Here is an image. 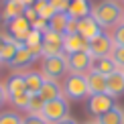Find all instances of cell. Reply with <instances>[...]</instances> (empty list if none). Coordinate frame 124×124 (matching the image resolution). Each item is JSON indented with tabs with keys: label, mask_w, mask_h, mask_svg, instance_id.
Masks as SVG:
<instances>
[{
	"label": "cell",
	"mask_w": 124,
	"mask_h": 124,
	"mask_svg": "<svg viewBox=\"0 0 124 124\" xmlns=\"http://www.w3.org/2000/svg\"><path fill=\"white\" fill-rule=\"evenodd\" d=\"M87 45H90V41L84 39L79 33L65 35L63 37V53L71 55V53H79V51H87Z\"/></svg>",
	"instance_id": "obj_10"
},
{
	"label": "cell",
	"mask_w": 124,
	"mask_h": 124,
	"mask_svg": "<svg viewBox=\"0 0 124 124\" xmlns=\"http://www.w3.org/2000/svg\"><path fill=\"white\" fill-rule=\"evenodd\" d=\"M61 87H63V98H67V100H84L85 96H90L87 79L85 75L79 73H69Z\"/></svg>",
	"instance_id": "obj_3"
},
{
	"label": "cell",
	"mask_w": 124,
	"mask_h": 124,
	"mask_svg": "<svg viewBox=\"0 0 124 124\" xmlns=\"http://www.w3.org/2000/svg\"><path fill=\"white\" fill-rule=\"evenodd\" d=\"M43 106H45V100L39 94L31 96L29 106H27V114H41V112H43Z\"/></svg>",
	"instance_id": "obj_26"
},
{
	"label": "cell",
	"mask_w": 124,
	"mask_h": 124,
	"mask_svg": "<svg viewBox=\"0 0 124 124\" xmlns=\"http://www.w3.org/2000/svg\"><path fill=\"white\" fill-rule=\"evenodd\" d=\"M0 124H23V118L16 112H0Z\"/></svg>",
	"instance_id": "obj_27"
},
{
	"label": "cell",
	"mask_w": 124,
	"mask_h": 124,
	"mask_svg": "<svg viewBox=\"0 0 124 124\" xmlns=\"http://www.w3.org/2000/svg\"><path fill=\"white\" fill-rule=\"evenodd\" d=\"M67 63H69V71L71 73L85 75L87 71L94 67V57H92L87 51H79V53L67 55Z\"/></svg>",
	"instance_id": "obj_6"
},
{
	"label": "cell",
	"mask_w": 124,
	"mask_h": 124,
	"mask_svg": "<svg viewBox=\"0 0 124 124\" xmlns=\"http://www.w3.org/2000/svg\"><path fill=\"white\" fill-rule=\"evenodd\" d=\"M6 27H8V31H10V35H12V39L18 41V43H24V39H27L29 33L33 31V29H31V23H29L24 16H16V18L8 20Z\"/></svg>",
	"instance_id": "obj_9"
},
{
	"label": "cell",
	"mask_w": 124,
	"mask_h": 124,
	"mask_svg": "<svg viewBox=\"0 0 124 124\" xmlns=\"http://www.w3.org/2000/svg\"><path fill=\"white\" fill-rule=\"evenodd\" d=\"M31 29H33V31H39V33H45V31H49V20L37 18L33 24H31Z\"/></svg>",
	"instance_id": "obj_33"
},
{
	"label": "cell",
	"mask_w": 124,
	"mask_h": 124,
	"mask_svg": "<svg viewBox=\"0 0 124 124\" xmlns=\"http://www.w3.org/2000/svg\"><path fill=\"white\" fill-rule=\"evenodd\" d=\"M33 8L37 10L39 18H45V20H49V18H53V16H55V8L51 6V2H49V0H37Z\"/></svg>",
	"instance_id": "obj_24"
},
{
	"label": "cell",
	"mask_w": 124,
	"mask_h": 124,
	"mask_svg": "<svg viewBox=\"0 0 124 124\" xmlns=\"http://www.w3.org/2000/svg\"><path fill=\"white\" fill-rule=\"evenodd\" d=\"M77 33H79L84 39L92 41L94 37H98V35L102 33V27H100V24H98L92 16H85V18H79V20H77Z\"/></svg>",
	"instance_id": "obj_12"
},
{
	"label": "cell",
	"mask_w": 124,
	"mask_h": 124,
	"mask_svg": "<svg viewBox=\"0 0 124 124\" xmlns=\"http://www.w3.org/2000/svg\"><path fill=\"white\" fill-rule=\"evenodd\" d=\"M23 124H49L41 114H27L23 116Z\"/></svg>",
	"instance_id": "obj_31"
},
{
	"label": "cell",
	"mask_w": 124,
	"mask_h": 124,
	"mask_svg": "<svg viewBox=\"0 0 124 124\" xmlns=\"http://www.w3.org/2000/svg\"><path fill=\"white\" fill-rule=\"evenodd\" d=\"M43 81H45L43 73H39V71H24V84H27V92L31 96H35V94L41 92Z\"/></svg>",
	"instance_id": "obj_18"
},
{
	"label": "cell",
	"mask_w": 124,
	"mask_h": 124,
	"mask_svg": "<svg viewBox=\"0 0 124 124\" xmlns=\"http://www.w3.org/2000/svg\"><path fill=\"white\" fill-rule=\"evenodd\" d=\"M12 41V37H8V35H4V33H0V51H2L6 45Z\"/></svg>",
	"instance_id": "obj_37"
},
{
	"label": "cell",
	"mask_w": 124,
	"mask_h": 124,
	"mask_svg": "<svg viewBox=\"0 0 124 124\" xmlns=\"http://www.w3.org/2000/svg\"><path fill=\"white\" fill-rule=\"evenodd\" d=\"M92 18L100 24L102 29H114L124 20V10L116 0H104V2L92 6Z\"/></svg>",
	"instance_id": "obj_1"
},
{
	"label": "cell",
	"mask_w": 124,
	"mask_h": 124,
	"mask_svg": "<svg viewBox=\"0 0 124 124\" xmlns=\"http://www.w3.org/2000/svg\"><path fill=\"white\" fill-rule=\"evenodd\" d=\"M92 69L100 71V73H104V75H110V73H114L118 67H116L112 57H102V59H94V67H92Z\"/></svg>",
	"instance_id": "obj_22"
},
{
	"label": "cell",
	"mask_w": 124,
	"mask_h": 124,
	"mask_svg": "<svg viewBox=\"0 0 124 124\" xmlns=\"http://www.w3.org/2000/svg\"><path fill=\"white\" fill-rule=\"evenodd\" d=\"M6 92H8L10 98L27 92V84H24V73H23V71H20V73H12V75L8 77V81H6Z\"/></svg>",
	"instance_id": "obj_16"
},
{
	"label": "cell",
	"mask_w": 124,
	"mask_h": 124,
	"mask_svg": "<svg viewBox=\"0 0 124 124\" xmlns=\"http://www.w3.org/2000/svg\"><path fill=\"white\" fill-rule=\"evenodd\" d=\"M104 73L96 69H90L85 73V79H87V90H90V96H98V94H108V81H106Z\"/></svg>",
	"instance_id": "obj_8"
},
{
	"label": "cell",
	"mask_w": 124,
	"mask_h": 124,
	"mask_svg": "<svg viewBox=\"0 0 124 124\" xmlns=\"http://www.w3.org/2000/svg\"><path fill=\"white\" fill-rule=\"evenodd\" d=\"M122 71H124V69H122Z\"/></svg>",
	"instance_id": "obj_41"
},
{
	"label": "cell",
	"mask_w": 124,
	"mask_h": 124,
	"mask_svg": "<svg viewBox=\"0 0 124 124\" xmlns=\"http://www.w3.org/2000/svg\"><path fill=\"white\" fill-rule=\"evenodd\" d=\"M106 81H108V96L118 98L124 94V71L122 69H116L114 73H110L106 77Z\"/></svg>",
	"instance_id": "obj_13"
},
{
	"label": "cell",
	"mask_w": 124,
	"mask_h": 124,
	"mask_svg": "<svg viewBox=\"0 0 124 124\" xmlns=\"http://www.w3.org/2000/svg\"><path fill=\"white\" fill-rule=\"evenodd\" d=\"M24 4L20 2V0H6L4 2V10H2V16H4V24L8 23V20L16 18V16H23L24 14Z\"/></svg>",
	"instance_id": "obj_17"
},
{
	"label": "cell",
	"mask_w": 124,
	"mask_h": 124,
	"mask_svg": "<svg viewBox=\"0 0 124 124\" xmlns=\"http://www.w3.org/2000/svg\"><path fill=\"white\" fill-rule=\"evenodd\" d=\"M23 16H24V18H27V20H29V23H31V24H33V23H35V20H37V18H39V14H37V10H35L33 6H27V8H24V14H23Z\"/></svg>",
	"instance_id": "obj_34"
},
{
	"label": "cell",
	"mask_w": 124,
	"mask_h": 124,
	"mask_svg": "<svg viewBox=\"0 0 124 124\" xmlns=\"http://www.w3.org/2000/svg\"><path fill=\"white\" fill-rule=\"evenodd\" d=\"M18 41H10V43L4 47L2 51H0V63H4V65H10L12 63V59H14V55H16V49H18Z\"/></svg>",
	"instance_id": "obj_25"
},
{
	"label": "cell",
	"mask_w": 124,
	"mask_h": 124,
	"mask_svg": "<svg viewBox=\"0 0 124 124\" xmlns=\"http://www.w3.org/2000/svg\"><path fill=\"white\" fill-rule=\"evenodd\" d=\"M39 96L43 98L45 102H49V100H55V98H61V96H63V87L59 85V81H55V79H47V77H45V81H43V87H41Z\"/></svg>",
	"instance_id": "obj_14"
},
{
	"label": "cell",
	"mask_w": 124,
	"mask_h": 124,
	"mask_svg": "<svg viewBox=\"0 0 124 124\" xmlns=\"http://www.w3.org/2000/svg\"><path fill=\"white\" fill-rule=\"evenodd\" d=\"M33 61H37V57L31 53V49L24 43H20L18 49H16V55H14V59H12V63H10L8 67H12V69H24V67H29Z\"/></svg>",
	"instance_id": "obj_11"
},
{
	"label": "cell",
	"mask_w": 124,
	"mask_h": 124,
	"mask_svg": "<svg viewBox=\"0 0 124 124\" xmlns=\"http://www.w3.org/2000/svg\"><path fill=\"white\" fill-rule=\"evenodd\" d=\"M112 41H114V45H118V47H124V20L118 24V27H114Z\"/></svg>",
	"instance_id": "obj_30"
},
{
	"label": "cell",
	"mask_w": 124,
	"mask_h": 124,
	"mask_svg": "<svg viewBox=\"0 0 124 124\" xmlns=\"http://www.w3.org/2000/svg\"><path fill=\"white\" fill-rule=\"evenodd\" d=\"M112 59H114V63L118 69H124V47H118V45H114V49H112Z\"/></svg>",
	"instance_id": "obj_28"
},
{
	"label": "cell",
	"mask_w": 124,
	"mask_h": 124,
	"mask_svg": "<svg viewBox=\"0 0 124 124\" xmlns=\"http://www.w3.org/2000/svg\"><path fill=\"white\" fill-rule=\"evenodd\" d=\"M116 104H114V98L112 96H108V94H98V96H90V104H87V110L92 112V114H96L98 116H102V114H106L108 110H112Z\"/></svg>",
	"instance_id": "obj_7"
},
{
	"label": "cell",
	"mask_w": 124,
	"mask_h": 124,
	"mask_svg": "<svg viewBox=\"0 0 124 124\" xmlns=\"http://www.w3.org/2000/svg\"><path fill=\"white\" fill-rule=\"evenodd\" d=\"M67 14L71 18L79 20V18H85L92 14V6L87 0H71L69 2V8H67Z\"/></svg>",
	"instance_id": "obj_15"
},
{
	"label": "cell",
	"mask_w": 124,
	"mask_h": 124,
	"mask_svg": "<svg viewBox=\"0 0 124 124\" xmlns=\"http://www.w3.org/2000/svg\"><path fill=\"white\" fill-rule=\"evenodd\" d=\"M57 124H77V120H73L71 116H67V118H63L61 122H57Z\"/></svg>",
	"instance_id": "obj_38"
},
{
	"label": "cell",
	"mask_w": 124,
	"mask_h": 124,
	"mask_svg": "<svg viewBox=\"0 0 124 124\" xmlns=\"http://www.w3.org/2000/svg\"><path fill=\"white\" fill-rule=\"evenodd\" d=\"M112 49H114V41H112L110 35L100 33L98 37H94L87 45V53L92 55L94 59H102V57H110Z\"/></svg>",
	"instance_id": "obj_5"
},
{
	"label": "cell",
	"mask_w": 124,
	"mask_h": 124,
	"mask_svg": "<svg viewBox=\"0 0 124 124\" xmlns=\"http://www.w3.org/2000/svg\"><path fill=\"white\" fill-rule=\"evenodd\" d=\"M20 2H23L24 6H35V2H37V0H20Z\"/></svg>",
	"instance_id": "obj_39"
},
{
	"label": "cell",
	"mask_w": 124,
	"mask_h": 124,
	"mask_svg": "<svg viewBox=\"0 0 124 124\" xmlns=\"http://www.w3.org/2000/svg\"><path fill=\"white\" fill-rule=\"evenodd\" d=\"M67 20H69V14H67V12H55V16H53V18H49V29H51V31H55V33L65 35Z\"/></svg>",
	"instance_id": "obj_23"
},
{
	"label": "cell",
	"mask_w": 124,
	"mask_h": 124,
	"mask_svg": "<svg viewBox=\"0 0 124 124\" xmlns=\"http://www.w3.org/2000/svg\"><path fill=\"white\" fill-rule=\"evenodd\" d=\"M29 100H31V94H29V92H24V94H18V96H12V98H10V102H12L16 108H23V110H27Z\"/></svg>",
	"instance_id": "obj_29"
},
{
	"label": "cell",
	"mask_w": 124,
	"mask_h": 124,
	"mask_svg": "<svg viewBox=\"0 0 124 124\" xmlns=\"http://www.w3.org/2000/svg\"><path fill=\"white\" fill-rule=\"evenodd\" d=\"M84 124H98V122H96V120H94V122H84Z\"/></svg>",
	"instance_id": "obj_40"
},
{
	"label": "cell",
	"mask_w": 124,
	"mask_h": 124,
	"mask_svg": "<svg viewBox=\"0 0 124 124\" xmlns=\"http://www.w3.org/2000/svg\"><path fill=\"white\" fill-rule=\"evenodd\" d=\"M24 45H27V47L31 49V53L39 59L41 51H43V33H39V31H31L29 37L24 39Z\"/></svg>",
	"instance_id": "obj_20"
},
{
	"label": "cell",
	"mask_w": 124,
	"mask_h": 124,
	"mask_svg": "<svg viewBox=\"0 0 124 124\" xmlns=\"http://www.w3.org/2000/svg\"><path fill=\"white\" fill-rule=\"evenodd\" d=\"M67 71H69V63H67V53H57L51 57H43V75L47 79L59 81Z\"/></svg>",
	"instance_id": "obj_2"
},
{
	"label": "cell",
	"mask_w": 124,
	"mask_h": 124,
	"mask_svg": "<svg viewBox=\"0 0 124 124\" xmlns=\"http://www.w3.org/2000/svg\"><path fill=\"white\" fill-rule=\"evenodd\" d=\"M8 100H10V96H8V92H6V85H2V84H0V108L6 104Z\"/></svg>",
	"instance_id": "obj_36"
},
{
	"label": "cell",
	"mask_w": 124,
	"mask_h": 124,
	"mask_svg": "<svg viewBox=\"0 0 124 124\" xmlns=\"http://www.w3.org/2000/svg\"><path fill=\"white\" fill-rule=\"evenodd\" d=\"M98 124H124V108L114 106L112 110H108L106 114L96 118Z\"/></svg>",
	"instance_id": "obj_19"
},
{
	"label": "cell",
	"mask_w": 124,
	"mask_h": 124,
	"mask_svg": "<svg viewBox=\"0 0 124 124\" xmlns=\"http://www.w3.org/2000/svg\"><path fill=\"white\" fill-rule=\"evenodd\" d=\"M63 37H65V35L55 33V31H51V29H49V31H45V33H43V45L63 51Z\"/></svg>",
	"instance_id": "obj_21"
},
{
	"label": "cell",
	"mask_w": 124,
	"mask_h": 124,
	"mask_svg": "<svg viewBox=\"0 0 124 124\" xmlns=\"http://www.w3.org/2000/svg\"><path fill=\"white\" fill-rule=\"evenodd\" d=\"M49 2H51V6L55 8V12H67L71 0H49Z\"/></svg>",
	"instance_id": "obj_32"
},
{
	"label": "cell",
	"mask_w": 124,
	"mask_h": 124,
	"mask_svg": "<svg viewBox=\"0 0 124 124\" xmlns=\"http://www.w3.org/2000/svg\"><path fill=\"white\" fill-rule=\"evenodd\" d=\"M73 33H77V20L69 16V20H67V27H65V35H73Z\"/></svg>",
	"instance_id": "obj_35"
},
{
	"label": "cell",
	"mask_w": 124,
	"mask_h": 124,
	"mask_svg": "<svg viewBox=\"0 0 124 124\" xmlns=\"http://www.w3.org/2000/svg\"><path fill=\"white\" fill-rule=\"evenodd\" d=\"M41 116H43L49 124H57V122L63 120V118H67L69 116V102H67V98L61 96V98H55V100L45 102Z\"/></svg>",
	"instance_id": "obj_4"
}]
</instances>
